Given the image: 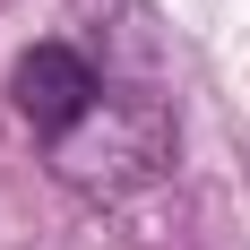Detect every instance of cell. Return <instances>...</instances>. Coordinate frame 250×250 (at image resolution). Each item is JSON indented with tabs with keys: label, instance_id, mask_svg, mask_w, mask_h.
Returning a JSON list of instances; mask_svg holds the SVG:
<instances>
[{
	"label": "cell",
	"instance_id": "cell-1",
	"mask_svg": "<svg viewBox=\"0 0 250 250\" xmlns=\"http://www.w3.org/2000/svg\"><path fill=\"white\" fill-rule=\"evenodd\" d=\"M164 164H173V104L155 86H121V78H104L95 112L52 138V173L69 181L78 199H104V207L155 190Z\"/></svg>",
	"mask_w": 250,
	"mask_h": 250
},
{
	"label": "cell",
	"instance_id": "cell-2",
	"mask_svg": "<svg viewBox=\"0 0 250 250\" xmlns=\"http://www.w3.org/2000/svg\"><path fill=\"white\" fill-rule=\"evenodd\" d=\"M95 95H104V78H95V61H86L78 43H26L18 69H9V104H18V121L35 129L43 147L61 138V129L86 121Z\"/></svg>",
	"mask_w": 250,
	"mask_h": 250
}]
</instances>
